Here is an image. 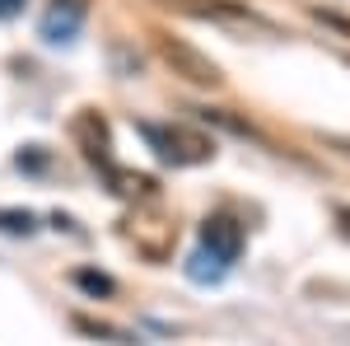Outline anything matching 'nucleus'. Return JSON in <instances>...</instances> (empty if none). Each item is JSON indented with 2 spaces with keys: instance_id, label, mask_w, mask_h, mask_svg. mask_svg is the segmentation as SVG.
Returning a JSON list of instances; mask_svg holds the SVG:
<instances>
[{
  "instance_id": "2",
  "label": "nucleus",
  "mask_w": 350,
  "mask_h": 346,
  "mask_svg": "<svg viewBox=\"0 0 350 346\" xmlns=\"http://www.w3.org/2000/svg\"><path fill=\"white\" fill-rule=\"evenodd\" d=\"M163 5L187 14V19H201V24H219L229 33H271V24L257 10H247L243 0H163Z\"/></svg>"
},
{
  "instance_id": "7",
  "label": "nucleus",
  "mask_w": 350,
  "mask_h": 346,
  "mask_svg": "<svg viewBox=\"0 0 350 346\" xmlns=\"http://www.w3.org/2000/svg\"><path fill=\"white\" fill-rule=\"evenodd\" d=\"M38 230V215L24 211V206H0V234H10V239H28Z\"/></svg>"
},
{
  "instance_id": "3",
  "label": "nucleus",
  "mask_w": 350,
  "mask_h": 346,
  "mask_svg": "<svg viewBox=\"0 0 350 346\" xmlns=\"http://www.w3.org/2000/svg\"><path fill=\"white\" fill-rule=\"evenodd\" d=\"M154 47H159L163 66H168L173 75H183L187 84H196V89H219V84H224V75H219L215 61H211L206 52H196L191 42H183V38L159 33V38H154Z\"/></svg>"
},
{
  "instance_id": "8",
  "label": "nucleus",
  "mask_w": 350,
  "mask_h": 346,
  "mask_svg": "<svg viewBox=\"0 0 350 346\" xmlns=\"http://www.w3.org/2000/svg\"><path fill=\"white\" fill-rule=\"evenodd\" d=\"M187 276L196 281V286H215V281L229 276V267H219L215 258H206V253L196 248V253H191V262H187Z\"/></svg>"
},
{
  "instance_id": "11",
  "label": "nucleus",
  "mask_w": 350,
  "mask_h": 346,
  "mask_svg": "<svg viewBox=\"0 0 350 346\" xmlns=\"http://www.w3.org/2000/svg\"><path fill=\"white\" fill-rule=\"evenodd\" d=\"M14 14H24V0H0V19H14Z\"/></svg>"
},
{
  "instance_id": "5",
  "label": "nucleus",
  "mask_w": 350,
  "mask_h": 346,
  "mask_svg": "<svg viewBox=\"0 0 350 346\" xmlns=\"http://www.w3.org/2000/svg\"><path fill=\"white\" fill-rule=\"evenodd\" d=\"M70 132H75V145L84 150V160L94 164V169H98L103 178H108L112 169H117V160H112V136H108V122H103L98 112H80Z\"/></svg>"
},
{
  "instance_id": "1",
  "label": "nucleus",
  "mask_w": 350,
  "mask_h": 346,
  "mask_svg": "<svg viewBox=\"0 0 350 346\" xmlns=\"http://www.w3.org/2000/svg\"><path fill=\"white\" fill-rule=\"evenodd\" d=\"M140 136L154 150V160L173 164V169H196V164L215 160V136L183 127V122H140Z\"/></svg>"
},
{
  "instance_id": "10",
  "label": "nucleus",
  "mask_w": 350,
  "mask_h": 346,
  "mask_svg": "<svg viewBox=\"0 0 350 346\" xmlns=\"http://www.w3.org/2000/svg\"><path fill=\"white\" fill-rule=\"evenodd\" d=\"M14 164H19V169H42V164H47V160L38 155V145H28V155H19V160H14Z\"/></svg>"
},
{
  "instance_id": "4",
  "label": "nucleus",
  "mask_w": 350,
  "mask_h": 346,
  "mask_svg": "<svg viewBox=\"0 0 350 346\" xmlns=\"http://www.w3.org/2000/svg\"><path fill=\"white\" fill-rule=\"evenodd\" d=\"M196 248L206 258H215L219 267H234L243 258V225L234 215H206L196 230Z\"/></svg>"
},
{
  "instance_id": "9",
  "label": "nucleus",
  "mask_w": 350,
  "mask_h": 346,
  "mask_svg": "<svg viewBox=\"0 0 350 346\" xmlns=\"http://www.w3.org/2000/svg\"><path fill=\"white\" fill-rule=\"evenodd\" d=\"M70 281H75L84 295H94V299H108V295H117V281H112V276H103V271H94V267H80Z\"/></svg>"
},
{
  "instance_id": "6",
  "label": "nucleus",
  "mask_w": 350,
  "mask_h": 346,
  "mask_svg": "<svg viewBox=\"0 0 350 346\" xmlns=\"http://www.w3.org/2000/svg\"><path fill=\"white\" fill-rule=\"evenodd\" d=\"M84 24V0H52V10L42 14V38L47 42H70Z\"/></svg>"
}]
</instances>
